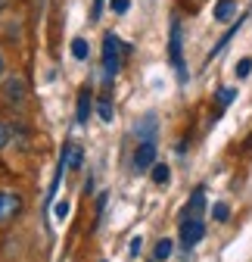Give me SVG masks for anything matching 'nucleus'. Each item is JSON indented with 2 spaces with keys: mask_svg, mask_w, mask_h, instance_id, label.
Here are the masks:
<instances>
[{
  "mask_svg": "<svg viewBox=\"0 0 252 262\" xmlns=\"http://www.w3.org/2000/svg\"><path fill=\"white\" fill-rule=\"evenodd\" d=\"M131 47H121V41L112 35V31H106L103 35V81L112 84L118 69H121V53H128Z\"/></svg>",
  "mask_w": 252,
  "mask_h": 262,
  "instance_id": "nucleus-1",
  "label": "nucleus"
},
{
  "mask_svg": "<svg viewBox=\"0 0 252 262\" xmlns=\"http://www.w3.org/2000/svg\"><path fill=\"white\" fill-rule=\"evenodd\" d=\"M168 59L178 72V81L187 84V66H184V28H181V19H171V35H168Z\"/></svg>",
  "mask_w": 252,
  "mask_h": 262,
  "instance_id": "nucleus-2",
  "label": "nucleus"
},
{
  "mask_svg": "<svg viewBox=\"0 0 252 262\" xmlns=\"http://www.w3.org/2000/svg\"><path fill=\"white\" fill-rule=\"evenodd\" d=\"M25 209V196L13 187H0V228L13 225Z\"/></svg>",
  "mask_w": 252,
  "mask_h": 262,
  "instance_id": "nucleus-3",
  "label": "nucleus"
},
{
  "mask_svg": "<svg viewBox=\"0 0 252 262\" xmlns=\"http://www.w3.org/2000/svg\"><path fill=\"white\" fill-rule=\"evenodd\" d=\"M0 97H4V103H7L10 110H22L25 100H28V84H25V78L16 75V72L7 75L4 84H0Z\"/></svg>",
  "mask_w": 252,
  "mask_h": 262,
  "instance_id": "nucleus-4",
  "label": "nucleus"
},
{
  "mask_svg": "<svg viewBox=\"0 0 252 262\" xmlns=\"http://www.w3.org/2000/svg\"><path fill=\"white\" fill-rule=\"evenodd\" d=\"M206 237V222L203 219H181V250H193Z\"/></svg>",
  "mask_w": 252,
  "mask_h": 262,
  "instance_id": "nucleus-5",
  "label": "nucleus"
},
{
  "mask_svg": "<svg viewBox=\"0 0 252 262\" xmlns=\"http://www.w3.org/2000/svg\"><path fill=\"white\" fill-rule=\"evenodd\" d=\"M153 166H156V141H143V144H137L134 159H131L134 175H143V172H149Z\"/></svg>",
  "mask_w": 252,
  "mask_h": 262,
  "instance_id": "nucleus-6",
  "label": "nucleus"
},
{
  "mask_svg": "<svg viewBox=\"0 0 252 262\" xmlns=\"http://www.w3.org/2000/svg\"><path fill=\"white\" fill-rule=\"evenodd\" d=\"M93 103H97V100H93V91H90V88H81V91H78V100H75V122H78V125H87Z\"/></svg>",
  "mask_w": 252,
  "mask_h": 262,
  "instance_id": "nucleus-7",
  "label": "nucleus"
},
{
  "mask_svg": "<svg viewBox=\"0 0 252 262\" xmlns=\"http://www.w3.org/2000/svg\"><path fill=\"white\" fill-rule=\"evenodd\" d=\"M156 113H146L137 125H134V138H137V144H143V141H156Z\"/></svg>",
  "mask_w": 252,
  "mask_h": 262,
  "instance_id": "nucleus-8",
  "label": "nucleus"
},
{
  "mask_svg": "<svg viewBox=\"0 0 252 262\" xmlns=\"http://www.w3.org/2000/svg\"><path fill=\"white\" fill-rule=\"evenodd\" d=\"M203 209H206V187H196L190 203L184 206V215L181 219H203Z\"/></svg>",
  "mask_w": 252,
  "mask_h": 262,
  "instance_id": "nucleus-9",
  "label": "nucleus"
},
{
  "mask_svg": "<svg viewBox=\"0 0 252 262\" xmlns=\"http://www.w3.org/2000/svg\"><path fill=\"white\" fill-rule=\"evenodd\" d=\"M234 100H237V88H218V94H215V116H212V119H221L224 110H228Z\"/></svg>",
  "mask_w": 252,
  "mask_h": 262,
  "instance_id": "nucleus-10",
  "label": "nucleus"
},
{
  "mask_svg": "<svg viewBox=\"0 0 252 262\" xmlns=\"http://www.w3.org/2000/svg\"><path fill=\"white\" fill-rule=\"evenodd\" d=\"M234 16H237V0H218L215 10H212L215 22H231Z\"/></svg>",
  "mask_w": 252,
  "mask_h": 262,
  "instance_id": "nucleus-11",
  "label": "nucleus"
},
{
  "mask_svg": "<svg viewBox=\"0 0 252 262\" xmlns=\"http://www.w3.org/2000/svg\"><path fill=\"white\" fill-rule=\"evenodd\" d=\"M171 250H174L171 237H159V241H156V247H153V262H168L171 259Z\"/></svg>",
  "mask_w": 252,
  "mask_h": 262,
  "instance_id": "nucleus-12",
  "label": "nucleus"
},
{
  "mask_svg": "<svg viewBox=\"0 0 252 262\" xmlns=\"http://www.w3.org/2000/svg\"><path fill=\"white\" fill-rule=\"evenodd\" d=\"M149 178H153V184H159V187H165V184L171 181V169L165 166V162H156V166L149 169Z\"/></svg>",
  "mask_w": 252,
  "mask_h": 262,
  "instance_id": "nucleus-13",
  "label": "nucleus"
},
{
  "mask_svg": "<svg viewBox=\"0 0 252 262\" xmlns=\"http://www.w3.org/2000/svg\"><path fill=\"white\" fill-rule=\"evenodd\" d=\"M97 116H100L106 125L115 119V106H112V100H109V97H100V100H97Z\"/></svg>",
  "mask_w": 252,
  "mask_h": 262,
  "instance_id": "nucleus-14",
  "label": "nucleus"
},
{
  "mask_svg": "<svg viewBox=\"0 0 252 262\" xmlns=\"http://www.w3.org/2000/svg\"><path fill=\"white\" fill-rule=\"evenodd\" d=\"M72 56L81 59V62L90 56V44H87V38H72Z\"/></svg>",
  "mask_w": 252,
  "mask_h": 262,
  "instance_id": "nucleus-15",
  "label": "nucleus"
},
{
  "mask_svg": "<svg viewBox=\"0 0 252 262\" xmlns=\"http://www.w3.org/2000/svg\"><path fill=\"white\" fill-rule=\"evenodd\" d=\"M212 219H215V222H228V219H231V206H228V203H215V206H212Z\"/></svg>",
  "mask_w": 252,
  "mask_h": 262,
  "instance_id": "nucleus-16",
  "label": "nucleus"
},
{
  "mask_svg": "<svg viewBox=\"0 0 252 262\" xmlns=\"http://www.w3.org/2000/svg\"><path fill=\"white\" fill-rule=\"evenodd\" d=\"M249 72H252V59H249V56H243V59L237 62V78L243 81V78H249Z\"/></svg>",
  "mask_w": 252,
  "mask_h": 262,
  "instance_id": "nucleus-17",
  "label": "nucleus"
},
{
  "mask_svg": "<svg viewBox=\"0 0 252 262\" xmlns=\"http://www.w3.org/2000/svg\"><path fill=\"white\" fill-rule=\"evenodd\" d=\"M109 7H112L115 16H124V13L131 10V0H109Z\"/></svg>",
  "mask_w": 252,
  "mask_h": 262,
  "instance_id": "nucleus-18",
  "label": "nucleus"
},
{
  "mask_svg": "<svg viewBox=\"0 0 252 262\" xmlns=\"http://www.w3.org/2000/svg\"><path fill=\"white\" fill-rule=\"evenodd\" d=\"M106 203H109V193H100V196H97V225H93V228H100L103 212H106Z\"/></svg>",
  "mask_w": 252,
  "mask_h": 262,
  "instance_id": "nucleus-19",
  "label": "nucleus"
},
{
  "mask_svg": "<svg viewBox=\"0 0 252 262\" xmlns=\"http://www.w3.org/2000/svg\"><path fill=\"white\" fill-rule=\"evenodd\" d=\"M128 253H131V259H137V256L143 253V241H140V237H131V244H128Z\"/></svg>",
  "mask_w": 252,
  "mask_h": 262,
  "instance_id": "nucleus-20",
  "label": "nucleus"
},
{
  "mask_svg": "<svg viewBox=\"0 0 252 262\" xmlns=\"http://www.w3.org/2000/svg\"><path fill=\"white\" fill-rule=\"evenodd\" d=\"M103 7H106V0H93V7H90V22H97L103 16Z\"/></svg>",
  "mask_w": 252,
  "mask_h": 262,
  "instance_id": "nucleus-21",
  "label": "nucleus"
},
{
  "mask_svg": "<svg viewBox=\"0 0 252 262\" xmlns=\"http://www.w3.org/2000/svg\"><path fill=\"white\" fill-rule=\"evenodd\" d=\"M69 209H72V206H69L66 200H62V203H56V206H53V215H56V219L62 222V219H66V215H69Z\"/></svg>",
  "mask_w": 252,
  "mask_h": 262,
  "instance_id": "nucleus-22",
  "label": "nucleus"
},
{
  "mask_svg": "<svg viewBox=\"0 0 252 262\" xmlns=\"http://www.w3.org/2000/svg\"><path fill=\"white\" fill-rule=\"evenodd\" d=\"M81 156H84V150L78 144H72V169H81Z\"/></svg>",
  "mask_w": 252,
  "mask_h": 262,
  "instance_id": "nucleus-23",
  "label": "nucleus"
},
{
  "mask_svg": "<svg viewBox=\"0 0 252 262\" xmlns=\"http://www.w3.org/2000/svg\"><path fill=\"white\" fill-rule=\"evenodd\" d=\"M7 141H10V125H7V122H0V150L7 147Z\"/></svg>",
  "mask_w": 252,
  "mask_h": 262,
  "instance_id": "nucleus-24",
  "label": "nucleus"
},
{
  "mask_svg": "<svg viewBox=\"0 0 252 262\" xmlns=\"http://www.w3.org/2000/svg\"><path fill=\"white\" fill-rule=\"evenodd\" d=\"M90 193H93V178L87 175V181H84V196H90Z\"/></svg>",
  "mask_w": 252,
  "mask_h": 262,
  "instance_id": "nucleus-25",
  "label": "nucleus"
},
{
  "mask_svg": "<svg viewBox=\"0 0 252 262\" xmlns=\"http://www.w3.org/2000/svg\"><path fill=\"white\" fill-rule=\"evenodd\" d=\"M7 75V59H4V53H0V78Z\"/></svg>",
  "mask_w": 252,
  "mask_h": 262,
  "instance_id": "nucleus-26",
  "label": "nucleus"
},
{
  "mask_svg": "<svg viewBox=\"0 0 252 262\" xmlns=\"http://www.w3.org/2000/svg\"><path fill=\"white\" fill-rule=\"evenodd\" d=\"M7 7H10V0H0V13H4Z\"/></svg>",
  "mask_w": 252,
  "mask_h": 262,
  "instance_id": "nucleus-27",
  "label": "nucleus"
},
{
  "mask_svg": "<svg viewBox=\"0 0 252 262\" xmlns=\"http://www.w3.org/2000/svg\"><path fill=\"white\" fill-rule=\"evenodd\" d=\"M100 262H106V259H100Z\"/></svg>",
  "mask_w": 252,
  "mask_h": 262,
  "instance_id": "nucleus-28",
  "label": "nucleus"
}]
</instances>
